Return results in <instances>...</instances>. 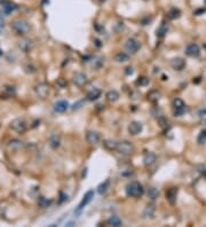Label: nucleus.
<instances>
[{
  "mask_svg": "<svg viewBox=\"0 0 206 227\" xmlns=\"http://www.w3.org/2000/svg\"><path fill=\"white\" fill-rule=\"evenodd\" d=\"M180 14H181V12H180V9H178V8H172V9H170V12H168V17L171 18V20H174V18H178L179 16H180Z\"/></svg>",
  "mask_w": 206,
  "mask_h": 227,
  "instance_id": "29",
  "label": "nucleus"
},
{
  "mask_svg": "<svg viewBox=\"0 0 206 227\" xmlns=\"http://www.w3.org/2000/svg\"><path fill=\"white\" fill-rule=\"evenodd\" d=\"M125 191H126V195L129 196V197H140L144 193L142 185L136 182V181L128 182L126 185V187H125Z\"/></svg>",
  "mask_w": 206,
  "mask_h": 227,
  "instance_id": "1",
  "label": "nucleus"
},
{
  "mask_svg": "<svg viewBox=\"0 0 206 227\" xmlns=\"http://www.w3.org/2000/svg\"><path fill=\"white\" fill-rule=\"evenodd\" d=\"M107 99L110 102H115V101H117L119 99V93L117 91H115V89H111L107 93Z\"/></svg>",
  "mask_w": 206,
  "mask_h": 227,
  "instance_id": "24",
  "label": "nucleus"
},
{
  "mask_svg": "<svg viewBox=\"0 0 206 227\" xmlns=\"http://www.w3.org/2000/svg\"><path fill=\"white\" fill-rule=\"evenodd\" d=\"M160 99V92H158V91H151V92L148 94V100L149 101H151V102H157L158 100Z\"/></svg>",
  "mask_w": 206,
  "mask_h": 227,
  "instance_id": "25",
  "label": "nucleus"
},
{
  "mask_svg": "<svg viewBox=\"0 0 206 227\" xmlns=\"http://www.w3.org/2000/svg\"><path fill=\"white\" fill-rule=\"evenodd\" d=\"M73 83L78 87H82L87 83V76L82 72H77V74L73 76Z\"/></svg>",
  "mask_w": 206,
  "mask_h": 227,
  "instance_id": "11",
  "label": "nucleus"
},
{
  "mask_svg": "<svg viewBox=\"0 0 206 227\" xmlns=\"http://www.w3.org/2000/svg\"><path fill=\"white\" fill-rule=\"evenodd\" d=\"M167 31H168V27H167L166 24H162L158 28V30H157V36L159 37V38H162V37H164V36L166 35Z\"/></svg>",
  "mask_w": 206,
  "mask_h": 227,
  "instance_id": "30",
  "label": "nucleus"
},
{
  "mask_svg": "<svg viewBox=\"0 0 206 227\" xmlns=\"http://www.w3.org/2000/svg\"><path fill=\"white\" fill-rule=\"evenodd\" d=\"M138 84H139L140 86H146L149 84V79L147 78V77H141V78H139V80H138Z\"/></svg>",
  "mask_w": 206,
  "mask_h": 227,
  "instance_id": "35",
  "label": "nucleus"
},
{
  "mask_svg": "<svg viewBox=\"0 0 206 227\" xmlns=\"http://www.w3.org/2000/svg\"><path fill=\"white\" fill-rule=\"evenodd\" d=\"M93 197H94V191H88V192L86 193L85 195H84V197H82V202H80V204H79V206H78V210H82V208L85 205H87L91 201L93 200Z\"/></svg>",
  "mask_w": 206,
  "mask_h": 227,
  "instance_id": "13",
  "label": "nucleus"
},
{
  "mask_svg": "<svg viewBox=\"0 0 206 227\" xmlns=\"http://www.w3.org/2000/svg\"><path fill=\"white\" fill-rule=\"evenodd\" d=\"M128 60H129L128 54L124 53V52H120V53L116 54V56H115V61H117L118 63H124V62H127Z\"/></svg>",
  "mask_w": 206,
  "mask_h": 227,
  "instance_id": "23",
  "label": "nucleus"
},
{
  "mask_svg": "<svg viewBox=\"0 0 206 227\" xmlns=\"http://www.w3.org/2000/svg\"><path fill=\"white\" fill-rule=\"evenodd\" d=\"M68 108H69V103H68V101H64V100H60L54 104V110L60 114L67 111Z\"/></svg>",
  "mask_w": 206,
  "mask_h": 227,
  "instance_id": "14",
  "label": "nucleus"
},
{
  "mask_svg": "<svg viewBox=\"0 0 206 227\" xmlns=\"http://www.w3.org/2000/svg\"><path fill=\"white\" fill-rule=\"evenodd\" d=\"M107 224L109 225V226L118 227V226H120V225H121V220H120V218H119V217L112 216V217H110V218L108 219Z\"/></svg>",
  "mask_w": 206,
  "mask_h": 227,
  "instance_id": "21",
  "label": "nucleus"
},
{
  "mask_svg": "<svg viewBox=\"0 0 206 227\" xmlns=\"http://www.w3.org/2000/svg\"><path fill=\"white\" fill-rule=\"evenodd\" d=\"M204 48H205V50H206V44H205V45H204Z\"/></svg>",
  "mask_w": 206,
  "mask_h": 227,
  "instance_id": "38",
  "label": "nucleus"
},
{
  "mask_svg": "<svg viewBox=\"0 0 206 227\" xmlns=\"http://www.w3.org/2000/svg\"><path fill=\"white\" fill-rule=\"evenodd\" d=\"M147 195H148V199H150L151 201H155V200L158 199V196H159V192H158V189L155 187H150L148 189V192H147Z\"/></svg>",
  "mask_w": 206,
  "mask_h": 227,
  "instance_id": "20",
  "label": "nucleus"
},
{
  "mask_svg": "<svg viewBox=\"0 0 206 227\" xmlns=\"http://www.w3.org/2000/svg\"><path fill=\"white\" fill-rule=\"evenodd\" d=\"M197 142L199 145H204L206 143V130H203L200 133H199L198 138H197Z\"/></svg>",
  "mask_w": 206,
  "mask_h": 227,
  "instance_id": "31",
  "label": "nucleus"
},
{
  "mask_svg": "<svg viewBox=\"0 0 206 227\" xmlns=\"http://www.w3.org/2000/svg\"><path fill=\"white\" fill-rule=\"evenodd\" d=\"M146 1H148V0H146Z\"/></svg>",
  "mask_w": 206,
  "mask_h": 227,
  "instance_id": "40",
  "label": "nucleus"
},
{
  "mask_svg": "<svg viewBox=\"0 0 206 227\" xmlns=\"http://www.w3.org/2000/svg\"><path fill=\"white\" fill-rule=\"evenodd\" d=\"M86 140L91 145H96L100 141V134L96 131H88L86 134Z\"/></svg>",
  "mask_w": 206,
  "mask_h": 227,
  "instance_id": "12",
  "label": "nucleus"
},
{
  "mask_svg": "<svg viewBox=\"0 0 206 227\" xmlns=\"http://www.w3.org/2000/svg\"><path fill=\"white\" fill-rule=\"evenodd\" d=\"M176 195H178V189L176 188H171L170 191L166 193V197L171 203H174L175 199H176Z\"/></svg>",
  "mask_w": 206,
  "mask_h": 227,
  "instance_id": "22",
  "label": "nucleus"
},
{
  "mask_svg": "<svg viewBox=\"0 0 206 227\" xmlns=\"http://www.w3.org/2000/svg\"><path fill=\"white\" fill-rule=\"evenodd\" d=\"M12 29L16 35L24 36L30 31V25L24 20H15L12 23Z\"/></svg>",
  "mask_w": 206,
  "mask_h": 227,
  "instance_id": "2",
  "label": "nucleus"
},
{
  "mask_svg": "<svg viewBox=\"0 0 206 227\" xmlns=\"http://www.w3.org/2000/svg\"><path fill=\"white\" fill-rule=\"evenodd\" d=\"M103 146L108 149V150H116L118 146V142L112 140V139H107L103 141Z\"/></svg>",
  "mask_w": 206,
  "mask_h": 227,
  "instance_id": "19",
  "label": "nucleus"
},
{
  "mask_svg": "<svg viewBox=\"0 0 206 227\" xmlns=\"http://www.w3.org/2000/svg\"><path fill=\"white\" fill-rule=\"evenodd\" d=\"M50 203H52V201L49 199H46V197H39V200H38V205L43 209L48 208L50 205Z\"/></svg>",
  "mask_w": 206,
  "mask_h": 227,
  "instance_id": "27",
  "label": "nucleus"
},
{
  "mask_svg": "<svg viewBox=\"0 0 206 227\" xmlns=\"http://www.w3.org/2000/svg\"><path fill=\"white\" fill-rule=\"evenodd\" d=\"M126 70H127V71H126V74H127V75H132V74H133V69H132V68H127Z\"/></svg>",
  "mask_w": 206,
  "mask_h": 227,
  "instance_id": "36",
  "label": "nucleus"
},
{
  "mask_svg": "<svg viewBox=\"0 0 206 227\" xmlns=\"http://www.w3.org/2000/svg\"><path fill=\"white\" fill-rule=\"evenodd\" d=\"M142 124L140 123V122H131V124L128 125V132L131 133L132 135H138L140 133V132L142 131Z\"/></svg>",
  "mask_w": 206,
  "mask_h": 227,
  "instance_id": "10",
  "label": "nucleus"
},
{
  "mask_svg": "<svg viewBox=\"0 0 206 227\" xmlns=\"http://www.w3.org/2000/svg\"><path fill=\"white\" fill-rule=\"evenodd\" d=\"M140 46H141L140 41L138 39H135V38H128L126 40V43H125V48L129 54L136 53L140 50Z\"/></svg>",
  "mask_w": 206,
  "mask_h": 227,
  "instance_id": "3",
  "label": "nucleus"
},
{
  "mask_svg": "<svg viewBox=\"0 0 206 227\" xmlns=\"http://www.w3.org/2000/svg\"><path fill=\"white\" fill-rule=\"evenodd\" d=\"M109 185H110V180H109V179H107V180L104 181V182H102V184H101L99 187H97V192H99L100 194H104V193L107 192L108 188H109Z\"/></svg>",
  "mask_w": 206,
  "mask_h": 227,
  "instance_id": "28",
  "label": "nucleus"
},
{
  "mask_svg": "<svg viewBox=\"0 0 206 227\" xmlns=\"http://www.w3.org/2000/svg\"><path fill=\"white\" fill-rule=\"evenodd\" d=\"M20 47H21L22 50L24 51V52H28L30 48H31V41H22V44L20 45Z\"/></svg>",
  "mask_w": 206,
  "mask_h": 227,
  "instance_id": "33",
  "label": "nucleus"
},
{
  "mask_svg": "<svg viewBox=\"0 0 206 227\" xmlns=\"http://www.w3.org/2000/svg\"><path fill=\"white\" fill-rule=\"evenodd\" d=\"M1 8H2V12H4L5 14L9 15L17 9V6L15 4H13V2H11V1L4 0V1H1Z\"/></svg>",
  "mask_w": 206,
  "mask_h": 227,
  "instance_id": "7",
  "label": "nucleus"
},
{
  "mask_svg": "<svg viewBox=\"0 0 206 227\" xmlns=\"http://www.w3.org/2000/svg\"><path fill=\"white\" fill-rule=\"evenodd\" d=\"M156 162V155L153 153H147L143 157V163L146 167H150Z\"/></svg>",
  "mask_w": 206,
  "mask_h": 227,
  "instance_id": "16",
  "label": "nucleus"
},
{
  "mask_svg": "<svg viewBox=\"0 0 206 227\" xmlns=\"http://www.w3.org/2000/svg\"><path fill=\"white\" fill-rule=\"evenodd\" d=\"M11 128L17 133H24L26 130V124L22 118H16L11 123Z\"/></svg>",
  "mask_w": 206,
  "mask_h": 227,
  "instance_id": "4",
  "label": "nucleus"
},
{
  "mask_svg": "<svg viewBox=\"0 0 206 227\" xmlns=\"http://www.w3.org/2000/svg\"><path fill=\"white\" fill-rule=\"evenodd\" d=\"M35 89H36L37 95L39 96V98H41V99H45V98L48 95V93H49V87H48V85L45 84V83H40V84H38Z\"/></svg>",
  "mask_w": 206,
  "mask_h": 227,
  "instance_id": "6",
  "label": "nucleus"
},
{
  "mask_svg": "<svg viewBox=\"0 0 206 227\" xmlns=\"http://www.w3.org/2000/svg\"><path fill=\"white\" fill-rule=\"evenodd\" d=\"M185 54L188 56H191V57L199 56V54H200L199 46L197 44H189L188 46H187V48H185Z\"/></svg>",
  "mask_w": 206,
  "mask_h": 227,
  "instance_id": "9",
  "label": "nucleus"
},
{
  "mask_svg": "<svg viewBox=\"0 0 206 227\" xmlns=\"http://www.w3.org/2000/svg\"><path fill=\"white\" fill-rule=\"evenodd\" d=\"M173 107L175 108H182V107H185V102H183V100H181L180 98H175L173 100Z\"/></svg>",
  "mask_w": 206,
  "mask_h": 227,
  "instance_id": "32",
  "label": "nucleus"
},
{
  "mask_svg": "<svg viewBox=\"0 0 206 227\" xmlns=\"http://www.w3.org/2000/svg\"><path fill=\"white\" fill-rule=\"evenodd\" d=\"M100 96H101V91L99 89H93L87 93L86 99L88 100V101H95V100L99 99Z\"/></svg>",
  "mask_w": 206,
  "mask_h": 227,
  "instance_id": "15",
  "label": "nucleus"
},
{
  "mask_svg": "<svg viewBox=\"0 0 206 227\" xmlns=\"http://www.w3.org/2000/svg\"><path fill=\"white\" fill-rule=\"evenodd\" d=\"M60 142H61V139H60V135L56 134V133H53V134L50 135L49 138V146L52 148H57L59 146H60Z\"/></svg>",
  "mask_w": 206,
  "mask_h": 227,
  "instance_id": "17",
  "label": "nucleus"
},
{
  "mask_svg": "<svg viewBox=\"0 0 206 227\" xmlns=\"http://www.w3.org/2000/svg\"><path fill=\"white\" fill-rule=\"evenodd\" d=\"M23 146V143H22V141H20V140H17V139H14V140H12V141H9V145H8V147L12 149V150H17V149H20Z\"/></svg>",
  "mask_w": 206,
  "mask_h": 227,
  "instance_id": "26",
  "label": "nucleus"
},
{
  "mask_svg": "<svg viewBox=\"0 0 206 227\" xmlns=\"http://www.w3.org/2000/svg\"><path fill=\"white\" fill-rule=\"evenodd\" d=\"M153 215H155V208L153 205H147L144 208L142 212V216L144 219H149V218H152Z\"/></svg>",
  "mask_w": 206,
  "mask_h": 227,
  "instance_id": "18",
  "label": "nucleus"
},
{
  "mask_svg": "<svg viewBox=\"0 0 206 227\" xmlns=\"http://www.w3.org/2000/svg\"><path fill=\"white\" fill-rule=\"evenodd\" d=\"M205 2H206V0H205Z\"/></svg>",
  "mask_w": 206,
  "mask_h": 227,
  "instance_id": "41",
  "label": "nucleus"
},
{
  "mask_svg": "<svg viewBox=\"0 0 206 227\" xmlns=\"http://www.w3.org/2000/svg\"><path fill=\"white\" fill-rule=\"evenodd\" d=\"M101 1H105V0H101Z\"/></svg>",
  "mask_w": 206,
  "mask_h": 227,
  "instance_id": "39",
  "label": "nucleus"
},
{
  "mask_svg": "<svg viewBox=\"0 0 206 227\" xmlns=\"http://www.w3.org/2000/svg\"><path fill=\"white\" fill-rule=\"evenodd\" d=\"M185 107H182V108H175L174 109V116H182L183 114L185 113Z\"/></svg>",
  "mask_w": 206,
  "mask_h": 227,
  "instance_id": "34",
  "label": "nucleus"
},
{
  "mask_svg": "<svg viewBox=\"0 0 206 227\" xmlns=\"http://www.w3.org/2000/svg\"><path fill=\"white\" fill-rule=\"evenodd\" d=\"M170 64L171 67H172V69H174L176 71H181L185 67V61L183 59H181V57H175L173 60H171Z\"/></svg>",
  "mask_w": 206,
  "mask_h": 227,
  "instance_id": "8",
  "label": "nucleus"
},
{
  "mask_svg": "<svg viewBox=\"0 0 206 227\" xmlns=\"http://www.w3.org/2000/svg\"><path fill=\"white\" fill-rule=\"evenodd\" d=\"M117 150L120 155H129V154L133 152V146H132L131 142H128V141L118 142Z\"/></svg>",
  "mask_w": 206,
  "mask_h": 227,
  "instance_id": "5",
  "label": "nucleus"
},
{
  "mask_svg": "<svg viewBox=\"0 0 206 227\" xmlns=\"http://www.w3.org/2000/svg\"><path fill=\"white\" fill-rule=\"evenodd\" d=\"M1 55H2V51L0 50V56H1Z\"/></svg>",
  "mask_w": 206,
  "mask_h": 227,
  "instance_id": "37",
  "label": "nucleus"
}]
</instances>
